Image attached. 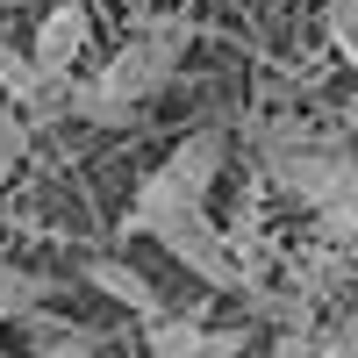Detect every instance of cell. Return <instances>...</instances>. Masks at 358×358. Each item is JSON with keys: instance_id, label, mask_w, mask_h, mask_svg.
<instances>
[{"instance_id": "4", "label": "cell", "mask_w": 358, "mask_h": 358, "mask_svg": "<svg viewBox=\"0 0 358 358\" xmlns=\"http://www.w3.org/2000/svg\"><path fill=\"white\" fill-rule=\"evenodd\" d=\"M222 165H229V129L222 122H201V129H187L151 172L136 179L129 201H208L215 179H222Z\"/></svg>"}, {"instance_id": "2", "label": "cell", "mask_w": 358, "mask_h": 358, "mask_svg": "<svg viewBox=\"0 0 358 358\" xmlns=\"http://www.w3.org/2000/svg\"><path fill=\"white\" fill-rule=\"evenodd\" d=\"M251 158L265 172V187L301 201L308 215L358 194V136H330V129L301 122V115H265L251 129Z\"/></svg>"}, {"instance_id": "1", "label": "cell", "mask_w": 358, "mask_h": 358, "mask_svg": "<svg viewBox=\"0 0 358 358\" xmlns=\"http://www.w3.org/2000/svg\"><path fill=\"white\" fill-rule=\"evenodd\" d=\"M187 43H194V29L179 15H151V22H136L122 36V50H115L94 79L57 86V101H65L79 122H94V129H129L136 115L172 86V72L187 65Z\"/></svg>"}, {"instance_id": "12", "label": "cell", "mask_w": 358, "mask_h": 358, "mask_svg": "<svg viewBox=\"0 0 358 358\" xmlns=\"http://www.w3.org/2000/svg\"><path fill=\"white\" fill-rule=\"evenodd\" d=\"M22 151H29V122H22V115L8 108V115H0V187H8V179H15Z\"/></svg>"}, {"instance_id": "6", "label": "cell", "mask_w": 358, "mask_h": 358, "mask_svg": "<svg viewBox=\"0 0 358 358\" xmlns=\"http://www.w3.org/2000/svg\"><path fill=\"white\" fill-rule=\"evenodd\" d=\"M143 344H151L158 358H236L251 337L244 330H208L201 308H194V315H151L143 322Z\"/></svg>"}, {"instance_id": "7", "label": "cell", "mask_w": 358, "mask_h": 358, "mask_svg": "<svg viewBox=\"0 0 358 358\" xmlns=\"http://www.w3.org/2000/svg\"><path fill=\"white\" fill-rule=\"evenodd\" d=\"M86 287H101L108 301H122V308H129L136 322L165 315V294H158L151 280H143V273H136L129 258H86Z\"/></svg>"}, {"instance_id": "9", "label": "cell", "mask_w": 358, "mask_h": 358, "mask_svg": "<svg viewBox=\"0 0 358 358\" xmlns=\"http://www.w3.org/2000/svg\"><path fill=\"white\" fill-rule=\"evenodd\" d=\"M0 94H8L15 108H36V101H50V94H57V86L36 72V57H22V50L0 43Z\"/></svg>"}, {"instance_id": "11", "label": "cell", "mask_w": 358, "mask_h": 358, "mask_svg": "<svg viewBox=\"0 0 358 358\" xmlns=\"http://www.w3.org/2000/svg\"><path fill=\"white\" fill-rule=\"evenodd\" d=\"M322 36H330V50L358 72V0H322Z\"/></svg>"}, {"instance_id": "10", "label": "cell", "mask_w": 358, "mask_h": 358, "mask_svg": "<svg viewBox=\"0 0 358 358\" xmlns=\"http://www.w3.org/2000/svg\"><path fill=\"white\" fill-rule=\"evenodd\" d=\"M29 322H36V351H50V358H72V351H101V344H108L101 330H79V322H50L43 308L29 315Z\"/></svg>"}, {"instance_id": "3", "label": "cell", "mask_w": 358, "mask_h": 358, "mask_svg": "<svg viewBox=\"0 0 358 358\" xmlns=\"http://www.w3.org/2000/svg\"><path fill=\"white\" fill-rule=\"evenodd\" d=\"M122 236L165 244V258L187 265L208 294H244L251 287V265L236 258V236H229V222L208 215V201H129Z\"/></svg>"}, {"instance_id": "8", "label": "cell", "mask_w": 358, "mask_h": 358, "mask_svg": "<svg viewBox=\"0 0 358 358\" xmlns=\"http://www.w3.org/2000/svg\"><path fill=\"white\" fill-rule=\"evenodd\" d=\"M50 280H36V273H22V265H8V251H0V322H15V315H36L43 301H50Z\"/></svg>"}, {"instance_id": "13", "label": "cell", "mask_w": 358, "mask_h": 358, "mask_svg": "<svg viewBox=\"0 0 358 358\" xmlns=\"http://www.w3.org/2000/svg\"><path fill=\"white\" fill-rule=\"evenodd\" d=\"M0 229H8V208H0ZM0 251H8V244H0Z\"/></svg>"}, {"instance_id": "5", "label": "cell", "mask_w": 358, "mask_h": 358, "mask_svg": "<svg viewBox=\"0 0 358 358\" xmlns=\"http://www.w3.org/2000/svg\"><path fill=\"white\" fill-rule=\"evenodd\" d=\"M86 43H94V15H86V0H57V8H43V22H36L29 57H36V72H43L50 86H72Z\"/></svg>"}]
</instances>
